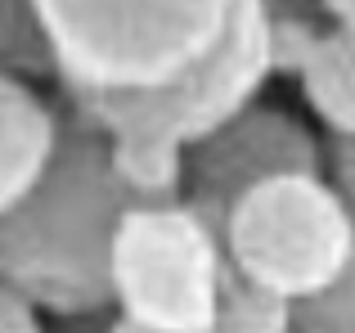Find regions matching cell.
<instances>
[{
    "label": "cell",
    "instance_id": "obj_9",
    "mask_svg": "<svg viewBox=\"0 0 355 333\" xmlns=\"http://www.w3.org/2000/svg\"><path fill=\"white\" fill-rule=\"evenodd\" d=\"M117 180L135 194V203H175L184 194V149L157 135H104Z\"/></svg>",
    "mask_w": 355,
    "mask_h": 333
},
{
    "label": "cell",
    "instance_id": "obj_17",
    "mask_svg": "<svg viewBox=\"0 0 355 333\" xmlns=\"http://www.w3.org/2000/svg\"><path fill=\"white\" fill-rule=\"evenodd\" d=\"M108 333H139V329H130V325H121V320H113V325H108Z\"/></svg>",
    "mask_w": 355,
    "mask_h": 333
},
{
    "label": "cell",
    "instance_id": "obj_7",
    "mask_svg": "<svg viewBox=\"0 0 355 333\" xmlns=\"http://www.w3.org/2000/svg\"><path fill=\"white\" fill-rule=\"evenodd\" d=\"M59 104H50L27 77L0 68V216L41 185L59 149Z\"/></svg>",
    "mask_w": 355,
    "mask_h": 333
},
{
    "label": "cell",
    "instance_id": "obj_2",
    "mask_svg": "<svg viewBox=\"0 0 355 333\" xmlns=\"http://www.w3.org/2000/svg\"><path fill=\"white\" fill-rule=\"evenodd\" d=\"M68 104L130 99L193 72L239 0H27Z\"/></svg>",
    "mask_w": 355,
    "mask_h": 333
},
{
    "label": "cell",
    "instance_id": "obj_10",
    "mask_svg": "<svg viewBox=\"0 0 355 333\" xmlns=\"http://www.w3.org/2000/svg\"><path fill=\"white\" fill-rule=\"evenodd\" d=\"M216 333H293V302L275 298L270 289L243 280L234 266H225Z\"/></svg>",
    "mask_w": 355,
    "mask_h": 333
},
{
    "label": "cell",
    "instance_id": "obj_14",
    "mask_svg": "<svg viewBox=\"0 0 355 333\" xmlns=\"http://www.w3.org/2000/svg\"><path fill=\"white\" fill-rule=\"evenodd\" d=\"M0 333H54L45 325V316L27 298H18L14 289L0 284Z\"/></svg>",
    "mask_w": 355,
    "mask_h": 333
},
{
    "label": "cell",
    "instance_id": "obj_6",
    "mask_svg": "<svg viewBox=\"0 0 355 333\" xmlns=\"http://www.w3.org/2000/svg\"><path fill=\"white\" fill-rule=\"evenodd\" d=\"M275 176H324V144L302 117L270 104H252L234 122L184 149L180 198L216 234H225L234 203Z\"/></svg>",
    "mask_w": 355,
    "mask_h": 333
},
{
    "label": "cell",
    "instance_id": "obj_4",
    "mask_svg": "<svg viewBox=\"0 0 355 333\" xmlns=\"http://www.w3.org/2000/svg\"><path fill=\"white\" fill-rule=\"evenodd\" d=\"M225 262L284 302H311L355 257V212L329 176H275L225 221Z\"/></svg>",
    "mask_w": 355,
    "mask_h": 333
},
{
    "label": "cell",
    "instance_id": "obj_12",
    "mask_svg": "<svg viewBox=\"0 0 355 333\" xmlns=\"http://www.w3.org/2000/svg\"><path fill=\"white\" fill-rule=\"evenodd\" d=\"M293 333H355V257L320 298L293 307Z\"/></svg>",
    "mask_w": 355,
    "mask_h": 333
},
{
    "label": "cell",
    "instance_id": "obj_13",
    "mask_svg": "<svg viewBox=\"0 0 355 333\" xmlns=\"http://www.w3.org/2000/svg\"><path fill=\"white\" fill-rule=\"evenodd\" d=\"M324 171H329V185L347 198V207L355 212V135H329Z\"/></svg>",
    "mask_w": 355,
    "mask_h": 333
},
{
    "label": "cell",
    "instance_id": "obj_1",
    "mask_svg": "<svg viewBox=\"0 0 355 333\" xmlns=\"http://www.w3.org/2000/svg\"><path fill=\"white\" fill-rule=\"evenodd\" d=\"M135 194L117 180L108 140L63 108L41 185L0 216V284L54 320L113 311V239Z\"/></svg>",
    "mask_w": 355,
    "mask_h": 333
},
{
    "label": "cell",
    "instance_id": "obj_5",
    "mask_svg": "<svg viewBox=\"0 0 355 333\" xmlns=\"http://www.w3.org/2000/svg\"><path fill=\"white\" fill-rule=\"evenodd\" d=\"M270 77H275L270 9L266 0H239L220 45L193 72H184L180 81L148 90V95L95 99V104H68V108L77 117H86L99 135L135 131V135H157V140H171L180 149H193L211 131L234 122L243 108L257 104V95L266 90Z\"/></svg>",
    "mask_w": 355,
    "mask_h": 333
},
{
    "label": "cell",
    "instance_id": "obj_16",
    "mask_svg": "<svg viewBox=\"0 0 355 333\" xmlns=\"http://www.w3.org/2000/svg\"><path fill=\"white\" fill-rule=\"evenodd\" d=\"M108 325H113L108 316H99V320H63L59 333H108Z\"/></svg>",
    "mask_w": 355,
    "mask_h": 333
},
{
    "label": "cell",
    "instance_id": "obj_15",
    "mask_svg": "<svg viewBox=\"0 0 355 333\" xmlns=\"http://www.w3.org/2000/svg\"><path fill=\"white\" fill-rule=\"evenodd\" d=\"M320 9L333 18V27H347V32H355V0H320Z\"/></svg>",
    "mask_w": 355,
    "mask_h": 333
},
{
    "label": "cell",
    "instance_id": "obj_8",
    "mask_svg": "<svg viewBox=\"0 0 355 333\" xmlns=\"http://www.w3.org/2000/svg\"><path fill=\"white\" fill-rule=\"evenodd\" d=\"M297 86L329 135H355V32L324 27L297 68Z\"/></svg>",
    "mask_w": 355,
    "mask_h": 333
},
{
    "label": "cell",
    "instance_id": "obj_3",
    "mask_svg": "<svg viewBox=\"0 0 355 333\" xmlns=\"http://www.w3.org/2000/svg\"><path fill=\"white\" fill-rule=\"evenodd\" d=\"M225 244L189 207L139 203L113 239V311L139 333H216Z\"/></svg>",
    "mask_w": 355,
    "mask_h": 333
},
{
    "label": "cell",
    "instance_id": "obj_11",
    "mask_svg": "<svg viewBox=\"0 0 355 333\" xmlns=\"http://www.w3.org/2000/svg\"><path fill=\"white\" fill-rule=\"evenodd\" d=\"M0 68L18 72V77H41L50 72L41 32L32 23V5L27 0H0Z\"/></svg>",
    "mask_w": 355,
    "mask_h": 333
}]
</instances>
